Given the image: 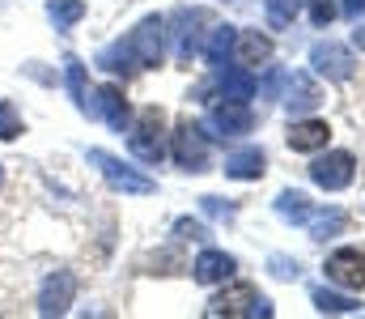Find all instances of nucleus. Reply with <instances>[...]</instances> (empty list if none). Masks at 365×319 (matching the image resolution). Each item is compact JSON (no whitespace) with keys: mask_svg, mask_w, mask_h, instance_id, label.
Wrapping results in <instances>:
<instances>
[{"mask_svg":"<svg viewBox=\"0 0 365 319\" xmlns=\"http://www.w3.org/2000/svg\"><path fill=\"white\" fill-rule=\"evenodd\" d=\"M319 103H323L319 86H314L306 73H293V77H289V94H284V106H289V111H314Z\"/></svg>","mask_w":365,"mask_h":319,"instance_id":"nucleus-18","label":"nucleus"},{"mask_svg":"<svg viewBox=\"0 0 365 319\" xmlns=\"http://www.w3.org/2000/svg\"><path fill=\"white\" fill-rule=\"evenodd\" d=\"M98 69H106V73H115V77H136V73H145V64H140V56L132 51L128 39L110 43V47L98 56Z\"/></svg>","mask_w":365,"mask_h":319,"instance_id":"nucleus-17","label":"nucleus"},{"mask_svg":"<svg viewBox=\"0 0 365 319\" xmlns=\"http://www.w3.org/2000/svg\"><path fill=\"white\" fill-rule=\"evenodd\" d=\"M323 273H327V281L340 285V290H365V251H357V247L331 251L327 264H323Z\"/></svg>","mask_w":365,"mask_h":319,"instance_id":"nucleus-9","label":"nucleus"},{"mask_svg":"<svg viewBox=\"0 0 365 319\" xmlns=\"http://www.w3.org/2000/svg\"><path fill=\"white\" fill-rule=\"evenodd\" d=\"M353 47H361V51H365V26H357V30H353Z\"/></svg>","mask_w":365,"mask_h":319,"instance_id":"nucleus-31","label":"nucleus"},{"mask_svg":"<svg viewBox=\"0 0 365 319\" xmlns=\"http://www.w3.org/2000/svg\"><path fill=\"white\" fill-rule=\"evenodd\" d=\"M73 298H77V273L73 268H56L38 285V315H68Z\"/></svg>","mask_w":365,"mask_h":319,"instance_id":"nucleus-6","label":"nucleus"},{"mask_svg":"<svg viewBox=\"0 0 365 319\" xmlns=\"http://www.w3.org/2000/svg\"><path fill=\"white\" fill-rule=\"evenodd\" d=\"M344 9H349V13H365V0H349Z\"/></svg>","mask_w":365,"mask_h":319,"instance_id":"nucleus-32","label":"nucleus"},{"mask_svg":"<svg viewBox=\"0 0 365 319\" xmlns=\"http://www.w3.org/2000/svg\"><path fill=\"white\" fill-rule=\"evenodd\" d=\"M234 255H225L221 247H204L200 255H195V264H191V277L200 281V285H221V281H230L234 277Z\"/></svg>","mask_w":365,"mask_h":319,"instance_id":"nucleus-12","label":"nucleus"},{"mask_svg":"<svg viewBox=\"0 0 365 319\" xmlns=\"http://www.w3.org/2000/svg\"><path fill=\"white\" fill-rule=\"evenodd\" d=\"M306 226H310V234H314L319 243H327L331 234H340V230H344V213L331 209V213H319V217L310 213V217H306Z\"/></svg>","mask_w":365,"mask_h":319,"instance_id":"nucleus-23","label":"nucleus"},{"mask_svg":"<svg viewBox=\"0 0 365 319\" xmlns=\"http://www.w3.org/2000/svg\"><path fill=\"white\" fill-rule=\"evenodd\" d=\"M264 171H268V158H264V149L259 145H242V149H234L230 158H225V179H264Z\"/></svg>","mask_w":365,"mask_h":319,"instance_id":"nucleus-14","label":"nucleus"},{"mask_svg":"<svg viewBox=\"0 0 365 319\" xmlns=\"http://www.w3.org/2000/svg\"><path fill=\"white\" fill-rule=\"evenodd\" d=\"M47 17H51V26L56 30H73L81 17H86V0H47Z\"/></svg>","mask_w":365,"mask_h":319,"instance_id":"nucleus-20","label":"nucleus"},{"mask_svg":"<svg viewBox=\"0 0 365 319\" xmlns=\"http://www.w3.org/2000/svg\"><path fill=\"white\" fill-rule=\"evenodd\" d=\"M175 238H182V243H204L208 238V226L204 221H191V217H179L175 221Z\"/></svg>","mask_w":365,"mask_h":319,"instance_id":"nucleus-27","label":"nucleus"},{"mask_svg":"<svg viewBox=\"0 0 365 319\" xmlns=\"http://www.w3.org/2000/svg\"><path fill=\"white\" fill-rule=\"evenodd\" d=\"M204 315H251V319H268L272 315V303L251 285V281H230V290H221L208 307H204Z\"/></svg>","mask_w":365,"mask_h":319,"instance_id":"nucleus-2","label":"nucleus"},{"mask_svg":"<svg viewBox=\"0 0 365 319\" xmlns=\"http://www.w3.org/2000/svg\"><path fill=\"white\" fill-rule=\"evenodd\" d=\"M353 175H357V158L349 149H331L310 166V183L323 188V192H344L353 183Z\"/></svg>","mask_w":365,"mask_h":319,"instance_id":"nucleus-5","label":"nucleus"},{"mask_svg":"<svg viewBox=\"0 0 365 319\" xmlns=\"http://www.w3.org/2000/svg\"><path fill=\"white\" fill-rule=\"evenodd\" d=\"M200 209L208 213V217H234V205H230V201H221V196H204V201H200Z\"/></svg>","mask_w":365,"mask_h":319,"instance_id":"nucleus-30","label":"nucleus"},{"mask_svg":"<svg viewBox=\"0 0 365 319\" xmlns=\"http://www.w3.org/2000/svg\"><path fill=\"white\" fill-rule=\"evenodd\" d=\"M208 90H217V103H251L259 86H255L251 69H238V73H221Z\"/></svg>","mask_w":365,"mask_h":319,"instance_id":"nucleus-15","label":"nucleus"},{"mask_svg":"<svg viewBox=\"0 0 365 319\" xmlns=\"http://www.w3.org/2000/svg\"><path fill=\"white\" fill-rule=\"evenodd\" d=\"M86 115L106 119L115 132H128V128H132V106H128L123 86H98V90H93V103L86 106Z\"/></svg>","mask_w":365,"mask_h":319,"instance_id":"nucleus-10","label":"nucleus"},{"mask_svg":"<svg viewBox=\"0 0 365 319\" xmlns=\"http://www.w3.org/2000/svg\"><path fill=\"white\" fill-rule=\"evenodd\" d=\"M314 307H319L323 315H353V311H361V303H357V298L327 294V290H314Z\"/></svg>","mask_w":365,"mask_h":319,"instance_id":"nucleus-22","label":"nucleus"},{"mask_svg":"<svg viewBox=\"0 0 365 319\" xmlns=\"http://www.w3.org/2000/svg\"><path fill=\"white\" fill-rule=\"evenodd\" d=\"M234 60L242 69H259L272 60V39L259 30H234Z\"/></svg>","mask_w":365,"mask_h":319,"instance_id":"nucleus-13","label":"nucleus"},{"mask_svg":"<svg viewBox=\"0 0 365 319\" xmlns=\"http://www.w3.org/2000/svg\"><path fill=\"white\" fill-rule=\"evenodd\" d=\"M21 132H26V119H21V111L4 98V103H0V141H17Z\"/></svg>","mask_w":365,"mask_h":319,"instance_id":"nucleus-25","label":"nucleus"},{"mask_svg":"<svg viewBox=\"0 0 365 319\" xmlns=\"http://www.w3.org/2000/svg\"><path fill=\"white\" fill-rule=\"evenodd\" d=\"M90 162L106 175L110 188H119V192H128V196H149V192H153V179H149V175H140L136 166L119 162V158L106 153V149H90Z\"/></svg>","mask_w":365,"mask_h":319,"instance_id":"nucleus-4","label":"nucleus"},{"mask_svg":"<svg viewBox=\"0 0 365 319\" xmlns=\"http://www.w3.org/2000/svg\"><path fill=\"white\" fill-rule=\"evenodd\" d=\"M268 273L280 277V281H293V277L302 273V264H297V260H284V255H272V260H268Z\"/></svg>","mask_w":365,"mask_h":319,"instance_id":"nucleus-29","label":"nucleus"},{"mask_svg":"<svg viewBox=\"0 0 365 319\" xmlns=\"http://www.w3.org/2000/svg\"><path fill=\"white\" fill-rule=\"evenodd\" d=\"M310 196H306V192H293V188H289V192H280V196H276V217H280V221H293V226H306V217H310Z\"/></svg>","mask_w":365,"mask_h":319,"instance_id":"nucleus-19","label":"nucleus"},{"mask_svg":"<svg viewBox=\"0 0 365 319\" xmlns=\"http://www.w3.org/2000/svg\"><path fill=\"white\" fill-rule=\"evenodd\" d=\"M230 56H234V26H217L212 39L204 43V60H208L212 69H221Z\"/></svg>","mask_w":365,"mask_h":319,"instance_id":"nucleus-21","label":"nucleus"},{"mask_svg":"<svg viewBox=\"0 0 365 319\" xmlns=\"http://www.w3.org/2000/svg\"><path fill=\"white\" fill-rule=\"evenodd\" d=\"M170 149H175L179 171H187V175H204L208 171V132H204V123L182 119L175 128V136H170Z\"/></svg>","mask_w":365,"mask_h":319,"instance_id":"nucleus-3","label":"nucleus"},{"mask_svg":"<svg viewBox=\"0 0 365 319\" xmlns=\"http://www.w3.org/2000/svg\"><path fill=\"white\" fill-rule=\"evenodd\" d=\"M336 17H340V4H336V0H310V21H314L319 30L331 26Z\"/></svg>","mask_w":365,"mask_h":319,"instance_id":"nucleus-28","label":"nucleus"},{"mask_svg":"<svg viewBox=\"0 0 365 319\" xmlns=\"http://www.w3.org/2000/svg\"><path fill=\"white\" fill-rule=\"evenodd\" d=\"M327 136H331V128L323 123V119H297V123H289V149L293 153H314V149H323L327 145Z\"/></svg>","mask_w":365,"mask_h":319,"instance_id":"nucleus-16","label":"nucleus"},{"mask_svg":"<svg viewBox=\"0 0 365 319\" xmlns=\"http://www.w3.org/2000/svg\"><path fill=\"white\" fill-rule=\"evenodd\" d=\"M255 128V111L247 103H217L208 111V119H204V132H212L217 141H225V136H247Z\"/></svg>","mask_w":365,"mask_h":319,"instance_id":"nucleus-7","label":"nucleus"},{"mask_svg":"<svg viewBox=\"0 0 365 319\" xmlns=\"http://www.w3.org/2000/svg\"><path fill=\"white\" fill-rule=\"evenodd\" d=\"M310 69L319 73V77H327V81H349L353 77V51L349 47H340V43H314L310 47Z\"/></svg>","mask_w":365,"mask_h":319,"instance_id":"nucleus-11","label":"nucleus"},{"mask_svg":"<svg viewBox=\"0 0 365 319\" xmlns=\"http://www.w3.org/2000/svg\"><path fill=\"white\" fill-rule=\"evenodd\" d=\"M128 43H132V51L140 56V64L145 69H158L162 60H166V21L153 13V17H145L132 34H128Z\"/></svg>","mask_w":365,"mask_h":319,"instance_id":"nucleus-8","label":"nucleus"},{"mask_svg":"<svg viewBox=\"0 0 365 319\" xmlns=\"http://www.w3.org/2000/svg\"><path fill=\"white\" fill-rule=\"evenodd\" d=\"M297 9H302V0H264V13H268V21H272L276 30H284V26H293V17H297Z\"/></svg>","mask_w":365,"mask_h":319,"instance_id":"nucleus-24","label":"nucleus"},{"mask_svg":"<svg viewBox=\"0 0 365 319\" xmlns=\"http://www.w3.org/2000/svg\"><path fill=\"white\" fill-rule=\"evenodd\" d=\"M128 149L145 162V166H158L166 158V115L158 106H145L140 119L128 128Z\"/></svg>","mask_w":365,"mask_h":319,"instance_id":"nucleus-1","label":"nucleus"},{"mask_svg":"<svg viewBox=\"0 0 365 319\" xmlns=\"http://www.w3.org/2000/svg\"><path fill=\"white\" fill-rule=\"evenodd\" d=\"M0 183H4V166H0Z\"/></svg>","mask_w":365,"mask_h":319,"instance_id":"nucleus-33","label":"nucleus"},{"mask_svg":"<svg viewBox=\"0 0 365 319\" xmlns=\"http://www.w3.org/2000/svg\"><path fill=\"white\" fill-rule=\"evenodd\" d=\"M64 69H68V90H73V98H77V106L86 111V106H90V94H86V69H81V60H73V56H68V64H64Z\"/></svg>","mask_w":365,"mask_h":319,"instance_id":"nucleus-26","label":"nucleus"}]
</instances>
